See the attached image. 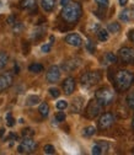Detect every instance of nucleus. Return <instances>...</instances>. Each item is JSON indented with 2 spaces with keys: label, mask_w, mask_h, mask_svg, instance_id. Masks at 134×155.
<instances>
[{
  "label": "nucleus",
  "mask_w": 134,
  "mask_h": 155,
  "mask_svg": "<svg viewBox=\"0 0 134 155\" xmlns=\"http://www.w3.org/2000/svg\"><path fill=\"white\" fill-rule=\"evenodd\" d=\"M62 18L68 24H76L78 20L83 15V8L81 4L78 2H69L65 6H63L62 10Z\"/></svg>",
  "instance_id": "obj_1"
},
{
  "label": "nucleus",
  "mask_w": 134,
  "mask_h": 155,
  "mask_svg": "<svg viewBox=\"0 0 134 155\" xmlns=\"http://www.w3.org/2000/svg\"><path fill=\"white\" fill-rule=\"evenodd\" d=\"M113 81H114V86L118 91H126L128 90L133 83H134V75L128 71V70H118L114 74V78H113Z\"/></svg>",
  "instance_id": "obj_2"
},
{
  "label": "nucleus",
  "mask_w": 134,
  "mask_h": 155,
  "mask_svg": "<svg viewBox=\"0 0 134 155\" xmlns=\"http://www.w3.org/2000/svg\"><path fill=\"white\" fill-rule=\"evenodd\" d=\"M95 100H96L102 107L108 106L114 101V91L111 87H101L95 92Z\"/></svg>",
  "instance_id": "obj_3"
},
{
  "label": "nucleus",
  "mask_w": 134,
  "mask_h": 155,
  "mask_svg": "<svg viewBox=\"0 0 134 155\" xmlns=\"http://www.w3.org/2000/svg\"><path fill=\"white\" fill-rule=\"evenodd\" d=\"M101 80V73L100 71H87L81 75L80 83L85 87H91L93 85H96Z\"/></svg>",
  "instance_id": "obj_4"
},
{
  "label": "nucleus",
  "mask_w": 134,
  "mask_h": 155,
  "mask_svg": "<svg viewBox=\"0 0 134 155\" xmlns=\"http://www.w3.org/2000/svg\"><path fill=\"white\" fill-rule=\"evenodd\" d=\"M37 147H38V144H37L36 140L32 139V137H25V138L22 139L21 144L18 145L17 151L21 153V154H24V153L28 154V153H33V151L37 149Z\"/></svg>",
  "instance_id": "obj_5"
},
{
  "label": "nucleus",
  "mask_w": 134,
  "mask_h": 155,
  "mask_svg": "<svg viewBox=\"0 0 134 155\" xmlns=\"http://www.w3.org/2000/svg\"><path fill=\"white\" fill-rule=\"evenodd\" d=\"M118 57L126 64H134V49L130 47H123L118 52Z\"/></svg>",
  "instance_id": "obj_6"
},
{
  "label": "nucleus",
  "mask_w": 134,
  "mask_h": 155,
  "mask_svg": "<svg viewBox=\"0 0 134 155\" xmlns=\"http://www.w3.org/2000/svg\"><path fill=\"white\" fill-rule=\"evenodd\" d=\"M114 121H116V117H114V114L113 113H111V112H106V113H103L101 117H100V120H99V128L100 129H107V128H109L111 126H113V123H114Z\"/></svg>",
  "instance_id": "obj_7"
},
{
  "label": "nucleus",
  "mask_w": 134,
  "mask_h": 155,
  "mask_svg": "<svg viewBox=\"0 0 134 155\" xmlns=\"http://www.w3.org/2000/svg\"><path fill=\"white\" fill-rule=\"evenodd\" d=\"M101 110H102V106L96 100H91L86 107V116L89 118H95L100 114Z\"/></svg>",
  "instance_id": "obj_8"
},
{
  "label": "nucleus",
  "mask_w": 134,
  "mask_h": 155,
  "mask_svg": "<svg viewBox=\"0 0 134 155\" xmlns=\"http://www.w3.org/2000/svg\"><path fill=\"white\" fill-rule=\"evenodd\" d=\"M46 79L51 84H54L57 81H59V79H60V69H59V67H57V65L49 67V69H48V71L46 74Z\"/></svg>",
  "instance_id": "obj_9"
},
{
  "label": "nucleus",
  "mask_w": 134,
  "mask_h": 155,
  "mask_svg": "<svg viewBox=\"0 0 134 155\" xmlns=\"http://www.w3.org/2000/svg\"><path fill=\"white\" fill-rule=\"evenodd\" d=\"M14 81V78L11 73H4L0 75V92H3L5 90H8Z\"/></svg>",
  "instance_id": "obj_10"
},
{
  "label": "nucleus",
  "mask_w": 134,
  "mask_h": 155,
  "mask_svg": "<svg viewBox=\"0 0 134 155\" xmlns=\"http://www.w3.org/2000/svg\"><path fill=\"white\" fill-rule=\"evenodd\" d=\"M65 42L73 47H80L83 45V38L78 33H70L65 37Z\"/></svg>",
  "instance_id": "obj_11"
},
{
  "label": "nucleus",
  "mask_w": 134,
  "mask_h": 155,
  "mask_svg": "<svg viewBox=\"0 0 134 155\" xmlns=\"http://www.w3.org/2000/svg\"><path fill=\"white\" fill-rule=\"evenodd\" d=\"M107 150H108V143L103 142V140L96 142L92 147V154L93 155H101V154L106 153Z\"/></svg>",
  "instance_id": "obj_12"
},
{
  "label": "nucleus",
  "mask_w": 134,
  "mask_h": 155,
  "mask_svg": "<svg viewBox=\"0 0 134 155\" xmlns=\"http://www.w3.org/2000/svg\"><path fill=\"white\" fill-rule=\"evenodd\" d=\"M74 90H75V79L69 76L63 83V91L65 95H71L74 92Z\"/></svg>",
  "instance_id": "obj_13"
},
{
  "label": "nucleus",
  "mask_w": 134,
  "mask_h": 155,
  "mask_svg": "<svg viewBox=\"0 0 134 155\" xmlns=\"http://www.w3.org/2000/svg\"><path fill=\"white\" fill-rule=\"evenodd\" d=\"M20 8L24 10H28V11L33 12L37 10V3H36V0H21Z\"/></svg>",
  "instance_id": "obj_14"
},
{
  "label": "nucleus",
  "mask_w": 134,
  "mask_h": 155,
  "mask_svg": "<svg viewBox=\"0 0 134 155\" xmlns=\"http://www.w3.org/2000/svg\"><path fill=\"white\" fill-rule=\"evenodd\" d=\"M55 3H57L55 0H42V8H43L44 11L51 12V11L54 10V8H55Z\"/></svg>",
  "instance_id": "obj_15"
},
{
  "label": "nucleus",
  "mask_w": 134,
  "mask_h": 155,
  "mask_svg": "<svg viewBox=\"0 0 134 155\" xmlns=\"http://www.w3.org/2000/svg\"><path fill=\"white\" fill-rule=\"evenodd\" d=\"M97 33V38L100 42H106L108 40V31L107 30H103V28H99L96 31Z\"/></svg>",
  "instance_id": "obj_16"
},
{
  "label": "nucleus",
  "mask_w": 134,
  "mask_h": 155,
  "mask_svg": "<svg viewBox=\"0 0 134 155\" xmlns=\"http://www.w3.org/2000/svg\"><path fill=\"white\" fill-rule=\"evenodd\" d=\"M38 111H40L41 116H43V117H47L48 113H49V106L47 102H41L40 107H38Z\"/></svg>",
  "instance_id": "obj_17"
},
{
  "label": "nucleus",
  "mask_w": 134,
  "mask_h": 155,
  "mask_svg": "<svg viewBox=\"0 0 134 155\" xmlns=\"http://www.w3.org/2000/svg\"><path fill=\"white\" fill-rule=\"evenodd\" d=\"M107 31L111 32V33H118L121 31V25L118 22H111L107 26Z\"/></svg>",
  "instance_id": "obj_18"
},
{
  "label": "nucleus",
  "mask_w": 134,
  "mask_h": 155,
  "mask_svg": "<svg viewBox=\"0 0 134 155\" xmlns=\"http://www.w3.org/2000/svg\"><path fill=\"white\" fill-rule=\"evenodd\" d=\"M95 133H96V128H95L93 126H89V127L83 129V135H84V137H87V138L92 137Z\"/></svg>",
  "instance_id": "obj_19"
},
{
  "label": "nucleus",
  "mask_w": 134,
  "mask_h": 155,
  "mask_svg": "<svg viewBox=\"0 0 134 155\" xmlns=\"http://www.w3.org/2000/svg\"><path fill=\"white\" fill-rule=\"evenodd\" d=\"M28 70L31 73H34V74H38V73H41L43 71V65L42 64H38V63H33L28 67Z\"/></svg>",
  "instance_id": "obj_20"
},
{
  "label": "nucleus",
  "mask_w": 134,
  "mask_h": 155,
  "mask_svg": "<svg viewBox=\"0 0 134 155\" xmlns=\"http://www.w3.org/2000/svg\"><path fill=\"white\" fill-rule=\"evenodd\" d=\"M119 20L123 22H129L130 21V14H129V9H124L121 14H119Z\"/></svg>",
  "instance_id": "obj_21"
},
{
  "label": "nucleus",
  "mask_w": 134,
  "mask_h": 155,
  "mask_svg": "<svg viewBox=\"0 0 134 155\" xmlns=\"http://www.w3.org/2000/svg\"><path fill=\"white\" fill-rule=\"evenodd\" d=\"M40 101H41V99L38 97L37 95H31V96H28L26 104H27V106H34L37 104H40Z\"/></svg>",
  "instance_id": "obj_22"
},
{
  "label": "nucleus",
  "mask_w": 134,
  "mask_h": 155,
  "mask_svg": "<svg viewBox=\"0 0 134 155\" xmlns=\"http://www.w3.org/2000/svg\"><path fill=\"white\" fill-rule=\"evenodd\" d=\"M9 62V55L5 52H0V69H3Z\"/></svg>",
  "instance_id": "obj_23"
},
{
  "label": "nucleus",
  "mask_w": 134,
  "mask_h": 155,
  "mask_svg": "<svg viewBox=\"0 0 134 155\" xmlns=\"http://www.w3.org/2000/svg\"><path fill=\"white\" fill-rule=\"evenodd\" d=\"M81 105H83V102H81V99H80V97L75 99L74 102H73V106H71L73 112H79V111L81 110Z\"/></svg>",
  "instance_id": "obj_24"
},
{
  "label": "nucleus",
  "mask_w": 134,
  "mask_h": 155,
  "mask_svg": "<svg viewBox=\"0 0 134 155\" xmlns=\"http://www.w3.org/2000/svg\"><path fill=\"white\" fill-rule=\"evenodd\" d=\"M127 105L129 108H134V90L130 91L127 96Z\"/></svg>",
  "instance_id": "obj_25"
},
{
  "label": "nucleus",
  "mask_w": 134,
  "mask_h": 155,
  "mask_svg": "<svg viewBox=\"0 0 134 155\" xmlns=\"http://www.w3.org/2000/svg\"><path fill=\"white\" fill-rule=\"evenodd\" d=\"M106 62L107 63H111V64H114L117 62V57L114 55L113 53H107L106 54Z\"/></svg>",
  "instance_id": "obj_26"
},
{
  "label": "nucleus",
  "mask_w": 134,
  "mask_h": 155,
  "mask_svg": "<svg viewBox=\"0 0 134 155\" xmlns=\"http://www.w3.org/2000/svg\"><path fill=\"white\" fill-rule=\"evenodd\" d=\"M97 3V5L100 6V9H106L109 5V0H95Z\"/></svg>",
  "instance_id": "obj_27"
},
{
  "label": "nucleus",
  "mask_w": 134,
  "mask_h": 155,
  "mask_svg": "<svg viewBox=\"0 0 134 155\" xmlns=\"http://www.w3.org/2000/svg\"><path fill=\"white\" fill-rule=\"evenodd\" d=\"M57 108L58 110H60V111H63V110H65L67 107H68V102L67 101H64V100H60V101H58L57 102Z\"/></svg>",
  "instance_id": "obj_28"
},
{
  "label": "nucleus",
  "mask_w": 134,
  "mask_h": 155,
  "mask_svg": "<svg viewBox=\"0 0 134 155\" xmlns=\"http://www.w3.org/2000/svg\"><path fill=\"white\" fill-rule=\"evenodd\" d=\"M33 134H34V130L31 129V128H26L22 130V137H33Z\"/></svg>",
  "instance_id": "obj_29"
},
{
  "label": "nucleus",
  "mask_w": 134,
  "mask_h": 155,
  "mask_svg": "<svg viewBox=\"0 0 134 155\" xmlns=\"http://www.w3.org/2000/svg\"><path fill=\"white\" fill-rule=\"evenodd\" d=\"M44 153L46 154H54L55 153V148L52 144H47V145H44Z\"/></svg>",
  "instance_id": "obj_30"
},
{
  "label": "nucleus",
  "mask_w": 134,
  "mask_h": 155,
  "mask_svg": "<svg viewBox=\"0 0 134 155\" xmlns=\"http://www.w3.org/2000/svg\"><path fill=\"white\" fill-rule=\"evenodd\" d=\"M6 124H8L9 127H12V126L15 124V120H14V117L11 116V113H8V114H6Z\"/></svg>",
  "instance_id": "obj_31"
},
{
  "label": "nucleus",
  "mask_w": 134,
  "mask_h": 155,
  "mask_svg": "<svg viewBox=\"0 0 134 155\" xmlns=\"http://www.w3.org/2000/svg\"><path fill=\"white\" fill-rule=\"evenodd\" d=\"M49 94L53 96L54 99H57V97H59V95H60V91L58 90V89H55V87H51L49 89Z\"/></svg>",
  "instance_id": "obj_32"
},
{
  "label": "nucleus",
  "mask_w": 134,
  "mask_h": 155,
  "mask_svg": "<svg viewBox=\"0 0 134 155\" xmlns=\"http://www.w3.org/2000/svg\"><path fill=\"white\" fill-rule=\"evenodd\" d=\"M55 121L57 122H63L65 121V113L64 112H58L55 114Z\"/></svg>",
  "instance_id": "obj_33"
},
{
  "label": "nucleus",
  "mask_w": 134,
  "mask_h": 155,
  "mask_svg": "<svg viewBox=\"0 0 134 155\" xmlns=\"http://www.w3.org/2000/svg\"><path fill=\"white\" fill-rule=\"evenodd\" d=\"M86 48H87V51L90 52V53H95V45H93V42L92 41H87L86 42Z\"/></svg>",
  "instance_id": "obj_34"
},
{
  "label": "nucleus",
  "mask_w": 134,
  "mask_h": 155,
  "mask_svg": "<svg viewBox=\"0 0 134 155\" xmlns=\"http://www.w3.org/2000/svg\"><path fill=\"white\" fill-rule=\"evenodd\" d=\"M51 47H52L51 43H48V45H43V46L41 47V51H42L43 53H48V52H51Z\"/></svg>",
  "instance_id": "obj_35"
},
{
  "label": "nucleus",
  "mask_w": 134,
  "mask_h": 155,
  "mask_svg": "<svg viewBox=\"0 0 134 155\" xmlns=\"http://www.w3.org/2000/svg\"><path fill=\"white\" fill-rule=\"evenodd\" d=\"M129 14H130V20H134V5L129 9Z\"/></svg>",
  "instance_id": "obj_36"
},
{
  "label": "nucleus",
  "mask_w": 134,
  "mask_h": 155,
  "mask_svg": "<svg viewBox=\"0 0 134 155\" xmlns=\"http://www.w3.org/2000/svg\"><path fill=\"white\" fill-rule=\"evenodd\" d=\"M128 36H129V40L134 42V30H130V31H129V35H128Z\"/></svg>",
  "instance_id": "obj_37"
},
{
  "label": "nucleus",
  "mask_w": 134,
  "mask_h": 155,
  "mask_svg": "<svg viewBox=\"0 0 134 155\" xmlns=\"http://www.w3.org/2000/svg\"><path fill=\"white\" fill-rule=\"evenodd\" d=\"M127 3H128V0H119V5L121 6H126Z\"/></svg>",
  "instance_id": "obj_38"
},
{
  "label": "nucleus",
  "mask_w": 134,
  "mask_h": 155,
  "mask_svg": "<svg viewBox=\"0 0 134 155\" xmlns=\"http://www.w3.org/2000/svg\"><path fill=\"white\" fill-rule=\"evenodd\" d=\"M69 2H70V0H60V5H62V6H65Z\"/></svg>",
  "instance_id": "obj_39"
},
{
  "label": "nucleus",
  "mask_w": 134,
  "mask_h": 155,
  "mask_svg": "<svg viewBox=\"0 0 134 155\" xmlns=\"http://www.w3.org/2000/svg\"><path fill=\"white\" fill-rule=\"evenodd\" d=\"M4 133H5V129H4V128H2V129H0V137H3Z\"/></svg>",
  "instance_id": "obj_40"
},
{
  "label": "nucleus",
  "mask_w": 134,
  "mask_h": 155,
  "mask_svg": "<svg viewBox=\"0 0 134 155\" xmlns=\"http://www.w3.org/2000/svg\"><path fill=\"white\" fill-rule=\"evenodd\" d=\"M15 73H16V74L18 73V67H17V64H15Z\"/></svg>",
  "instance_id": "obj_41"
},
{
  "label": "nucleus",
  "mask_w": 134,
  "mask_h": 155,
  "mask_svg": "<svg viewBox=\"0 0 134 155\" xmlns=\"http://www.w3.org/2000/svg\"><path fill=\"white\" fill-rule=\"evenodd\" d=\"M132 128H133V130H134V114H133V121H132Z\"/></svg>",
  "instance_id": "obj_42"
},
{
  "label": "nucleus",
  "mask_w": 134,
  "mask_h": 155,
  "mask_svg": "<svg viewBox=\"0 0 134 155\" xmlns=\"http://www.w3.org/2000/svg\"><path fill=\"white\" fill-rule=\"evenodd\" d=\"M49 41H51V45L53 43V41H54V37L53 36H51V38H49Z\"/></svg>",
  "instance_id": "obj_43"
},
{
  "label": "nucleus",
  "mask_w": 134,
  "mask_h": 155,
  "mask_svg": "<svg viewBox=\"0 0 134 155\" xmlns=\"http://www.w3.org/2000/svg\"><path fill=\"white\" fill-rule=\"evenodd\" d=\"M132 153H133V154H134V149H133V150H132Z\"/></svg>",
  "instance_id": "obj_44"
},
{
  "label": "nucleus",
  "mask_w": 134,
  "mask_h": 155,
  "mask_svg": "<svg viewBox=\"0 0 134 155\" xmlns=\"http://www.w3.org/2000/svg\"><path fill=\"white\" fill-rule=\"evenodd\" d=\"M0 5H2V3H0Z\"/></svg>",
  "instance_id": "obj_45"
}]
</instances>
